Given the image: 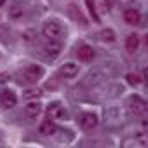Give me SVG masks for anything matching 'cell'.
<instances>
[{
    "label": "cell",
    "instance_id": "1",
    "mask_svg": "<svg viewBox=\"0 0 148 148\" xmlns=\"http://www.w3.org/2000/svg\"><path fill=\"white\" fill-rule=\"evenodd\" d=\"M42 77H44V68L40 64H30L21 73V80L26 84H37Z\"/></svg>",
    "mask_w": 148,
    "mask_h": 148
},
{
    "label": "cell",
    "instance_id": "2",
    "mask_svg": "<svg viewBox=\"0 0 148 148\" xmlns=\"http://www.w3.org/2000/svg\"><path fill=\"white\" fill-rule=\"evenodd\" d=\"M42 33H44V37H47L49 40H59V38L63 37L64 30H63V26H61L58 21H47V23H44V26H42Z\"/></svg>",
    "mask_w": 148,
    "mask_h": 148
},
{
    "label": "cell",
    "instance_id": "3",
    "mask_svg": "<svg viewBox=\"0 0 148 148\" xmlns=\"http://www.w3.org/2000/svg\"><path fill=\"white\" fill-rule=\"evenodd\" d=\"M129 110L132 115H143L146 112V103L139 96H131L129 98Z\"/></svg>",
    "mask_w": 148,
    "mask_h": 148
},
{
    "label": "cell",
    "instance_id": "4",
    "mask_svg": "<svg viewBox=\"0 0 148 148\" xmlns=\"http://www.w3.org/2000/svg\"><path fill=\"white\" fill-rule=\"evenodd\" d=\"M16 103H18V98L11 89L0 91V105L4 108H12V106H16Z\"/></svg>",
    "mask_w": 148,
    "mask_h": 148
},
{
    "label": "cell",
    "instance_id": "5",
    "mask_svg": "<svg viewBox=\"0 0 148 148\" xmlns=\"http://www.w3.org/2000/svg\"><path fill=\"white\" fill-rule=\"evenodd\" d=\"M79 70H80V66L77 64V63H73V61H68V63H64L63 66H61V75L63 77H66V79H73V77H77L79 75Z\"/></svg>",
    "mask_w": 148,
    "mask_h": 148
},
{
    "label": "cell",
    "instance_id": "6",
    "mask_svg": "<svg viewBox=\"0 0 148 148\" xmlns=\"http://www.w3.org/2000/svg\"><path fill=\"white\" fill-rule=\"evenodd\" d=\"M96 125H98V117L94 113H84L80 117V127L84 131H92L96 129Z\"/></svg>",
    "mask_w": 148,
    "mask_h": 148
},
{
    "label": "cell",
    "instance_id": "7",
    "mask_svg": "<svg viewBox=\"0 0 148 148\" xmlns=\"http://www.w3.org/2000/svg\"><path fill=\"white\" fill-rule=\"evenodd\" d=\"M44 52H45V56L51 58V59L58 58V56L61 54V42H59V40H51L49 44H45Z\"/></svg>",
    "mask_w": 148,
    "mask_h": 148
},
{
    "label": "cell",
    "instance_id": "8",
    "mask_svg": "<svg viewBox=\"0 0 148 148\" xmlns=\"http://www.w3.org/2000/svg\"><path fill=\"white\" fill-rule=\"evenodd\" d=\"M124 21H125L127 25H131V26L139 25V23H141V14H139V11H136V9H125V11H124Z\"/></svg>",
    "mask_w": 148,
    "mask_h": 148
},
{
    "label": "cell",
    "instance_id": "9",
    "mask_svg": "<svg viewBox=\"0 0 148 148\" xmlns=\"http://www.w3.org/2000/svg\"><path fill=\"white\" fill-rule=\"evenodd\" d=\"M40 112H42V105L37 103V101H32V103H28L25 106V115L28 119H37L40 115Z\"/></svg>",
    "mask_w": 148,
    "mask_h": 148
},
{
    "label": "cell",
    "instance_id": "10",
    "mask_svg": "<svg viewBox=\"0 0 148 148\" xmlns=\"http://www.w3.org/2000/svg\"><path fill=\"white\" fill-rule=\"evenodd\" d=\"M77 56L80 61H91L94 58V49L91 45H80L77 49Z\"/></svg>",
    "mask_w": 148,
    "mask_h": 148
},
{
    "label": "cell",
    "instance_id": "11",
    "mask_svg": "<svg viewBox=\"0 0 148 148\" xmlns=\"http://www.w3.org/2000/svg\"><path fill=\"white\" fill-rule=\"evenodd\" d=\"M47 112H49V119H52V120H59V119H63L66 115L64 110H63V106L59 103H52Z\"/></svg>",
    "mask_w": 148,
    "mask_h": 148
},
{
    "label": "cell",
    "instance_id": "12",
    "mask_svg": "<svg viewBox=\"0 0 148 148\" xmlns=\"http://www.w3.org/2000/svg\"><path fill=\"white\" fill-rule=\"evenodd\" d=\"M138 47H139V37H138L136 33H131V35L127 37L125 49H127L129 52H134V51H138Z\"/></svg>",
    "mask_w": 148,
    "mask_h": 148
},
{
    "label": "cell",
    "instance_id": "13",
    "mask_svg": "<svg viewBox=\"0 0 148 148\" xmlns=\"http://www.w3.org/2000/svg\"><path fill=\"white\" fill-rule=\"evenodd\" d=\"M56 131V125L52 122V119H47L40 124V134H45V136H51L52 132Z\"/></svg>",
    "mask_w": 148,
    "mask_h": 148
},
{
    "label": "cell",
    "instance_id": "14",
    "mask_svg": "<svg viewBox=\"0 0 148 148\" xmlns=\"http://www.w3.org/2000/svg\"><path fill=\"white\" fill-rule=\"evenodd\" d=\"M99 38L105 40V42H113V40H115V33H113L112 30H103V32L99 33Z\"/></svg>",
    "mask_w": 148,
    "mask_h": 148
},
{
    "label": "cell",
    "instance_id": "15",
    "mask_svg": "<svg viewBox=\"0 0 148 148\" xmlns=\"http://www.w3.org/2000/svg\"><path fill=\"white\" fill-rule=\"evenodd\" d=\"M40 94H42V91H40L38 87H37V89L33 87V89H28V91L25 92V98H26V99H37Z\"/></svg>",
    "mask_w": 148,
    "mask_h": 148
},
{
    "label": "cell",
    "instance_id": "16",
    "mask_svg": "<svg viewBox=\"0 0 148 148\" xmlns=\"http://www.w3.org/2000/svg\"><path fill=\"white\" fill-rule=\"evenodd\" d=\"M86 2H87V7H89L91 16H92L96 21H99V16H98V12H96V5H94V2H92V0H86Z\"/></svg>",
    "mask_w": 148,
    "mask_h": 148
},
{
    "label": "cell",
    "instance_id": "17",
    "mask_svg": "<svg viewBox=\"0 0 148 148\" xmlns=\"http://www.w3.org/2000/svg\"><path fill=\"white\" fill-rule=\"evenodd\" d=\"M35 35H37V33H35L33 30H28V32H25V33H23V42H26V44L33 42V40H35Z\"/></svg>",
    "mask_w": 148,
    "mask_h": 148
},
{
    "label": "cell",
    "instance_id": "18",
    "mask_svg": "<svg viewBox=\"0 0 148 148\" xmlns=\"http://www.w3.org/2000/svg\"><path fill=\"white\" fill-rule=\"evenodd\" d=\"M127 80H129L131 86H138V84H141V79H139L138 73H131V75H127Z\"/></svg>",
    "mask_w": 148,
    "mask_h": 148
},
{
    "label": "cell",
    "instance_id": "19",
    "mask_svg": "<svg viewBox=\"0 0 148 148\" xmlns=\"http://www.w3.org/2000/svg\"><path fill=\"white\" fill-rule=\"evenodd\" d=\"M9 14H11V18H19V16H23V9H19V7H12Z\"/></svg>",
    "mask_w": 148,
    "mask_h": 148
},
{
    "label": "cell",
    "instance_id": "20",
    "mask_svg": "<svg viewBox=\"0 0 148 148\" xmlns=\"http://www.w3.org/2000/svg\"><path fill=\"white\" fill-rule=\"evenodd\" d=\"M5 4V0H0V5H4Z\"/></svg>",
    "mask_w": 148,
    "mask_h": 148
}]
</instances>
